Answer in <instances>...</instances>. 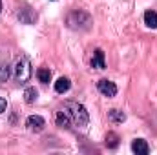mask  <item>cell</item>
<instances>
[{"instance_id":"16","label":"cell","mask_w":157,"mask_h":155,"mask_svg":"<svg viewBox=\"0 0 157 155\" xmlns=\"http://www.w3.org/2000/svg\"><path fill=\"white\" fill-rule=\"evenodd\" d=\"M106 146L108 148H112V150H115L119 146V135L117 133H113V131H110L108 135H106Z\"/></svg>"},{"instance_id":"8","label":"cell","mask_w":157,"mask_h":155,"mask_svg":"<svg viewBox=\"0 0 157 155\" xmlns=\"http://www.w3.org/2000/svg\"><path fill=\"white\" fill-rule=\"evenodd\" d=\"M91 68H95V70H104V68H106V60H104V51H102V49H95V51H93Z\"/></svg>"},{"instance_id":"10","label":"cell","mask_w":157,"mask_h":155,"mask_svg":"<svg viewBox=\"0 0 157 155\" xmlns=\"http://www.w3.org/2000/svg\"><path fill=\"white\" fill-rule=\"evenodd\" d=\"M70 88H71V80L68 77H60V78H57V82H55V91L57 93H68L70 91Z\"/></svg>"},{"instance_id":"1","label":"cell","mask_w":157,"mask_h":155,"mask_svg":"<svg viewBox=\"0 0 157 155\" xmlns=\"http://www.w3.org/2000/svg\"><path fill=\"white\" fill-rule=\"evenodd\" d=\"M62 110L66 112V115L70 117L71 126H77V128H86V126H88L90 115H88V110H86L82 104L73 102V100H68V102H64Z\"/></svg>"},{"instance_id":"9","label":"cell","mask_w":157,"mask_h":155,"mask_svg":"<svg viewBox=\"0 0 157 155\" xmlns=\"http://www.w3.org/2000/svg\"><path fill=\"white\" fill-rule=\"evenodd\" d=\"M143 20H144L146 28H150V29H157V11H154V9L144 11Z\"/></svg>"},{"instance_id":"11","label":"cell","mask_w":157,"mask_h":155,"mask_svg":"<svg viewBox=\"0 0 157 155\" xmlns=\"http://www.w3.org/2000/svg\"><path fill=\"white\" fill-rule=\"evenodd\" d=\"M55 122H57V126H60V128H70V126H71L70 117L66 115V112H64L62 108L57 112V115H55Z\"/></svg>"},{"instance_id":"18","label":"cell","mask_w":157,"mask_h":155,"mask_svg":"<svg viewBox=\"0 0 157 155\" xmlns=\"http://www.w3.org/2000/svg\"><path fill=\"white\" fill-rule=\"evenodd\" d=\"M0 11H2V0H0Z\"/></svg>"},{"instance_id":"6","label":"cell","mask_w":157,"mask_h":155,"mask_svg":"<svg viewBox=\"0 0 157 155\" xmlns=\"http://www.w3.org/2000/svg\"><path fill=\"white\" fill-rule=\"evenodd\" d=\"M26 126H28L29 131L39 133V131H42L46 128V120H44V117H40V115H29L26 119Z\"/></svg>"},{"instance_id":"14","label":"cell","mask_w":157,"mask_h":155,"mask_svg":"<svg viewBox=\"0 0 157 155\" xmlns=\"http://www.w3.org/2000/svg\"><path fill=\"white\" fill-rule=\"evenodd\" d=\"M37 97H39V91H37L35 88H26V89H24V100H26L28 104H33V102L37 100Z\"/></svg>"},{"instance_id":"7","label":"cell","mask_w":157,"mask_h":155,"mask_svg":"<svg viewBox=\"0 0 157 155\" xmlns=\"http://www.w3.org/2000/svg\"><path fill=\"white\" fill-rule=\"evenodd\" d=\"M132 152L137 155H148L150 153V146L144 139H133L132 141Z\"/></svg>"},{"instance_id":"4","label":"cell","mask_w":157,"mask_h":155,"mask_svg":"<svg viewBox=\"0 0 157 155\" xmlns=\"http://www.w3.org/2000/svg\"><path fill=\"white\" fill-rule=\"evenodd\" d=\"M17 18L20 20V24H28V26H31V24H35L37 22V11L31 7V6H28V4H20L18 7H17Z\"/></svg>"},{"instance_id":"13","label":"cell","mask_w":157,"mask_h":155,"mask_svg":"<svg viewBox=\"0 0 157 155\" xmlns=\"http://www.w3.org/2000/svg\"><path fill=\"white\" fill-rule=\"evenodd\" d=\"M9 77H11V66H9L7 62H2V64H0V84L7 82Z\"/></svg>"},{"instance_id":"5","label":"cell","mask_w":157,"mask_h":155,"mask_svg":"<svg viewBox=\"0 0 157 155\" xmlns=\"http://www.w3.org/2000/svg\"><path fill=\"white\" fill-rule=\"evenodd\" d=\"M97 89H99L101 95H104V97H108V99H112V97L117 95V84L112 82V80H108V78L99 80V82H97Z\"/></svg>"},{"instance_id":"17","label":"cell","mask_w":157,"mask_h":155,"mask_svg":"<svg viewBox=\"0 0 157 155\" xmlns=\"http://www.w3.org/2000/svg\"><path fill=\"white\" fill-rule=\"evenodd\" d=\"M6 110H7V102H6V100L0 97V113H4Z\"/></svg>"},{"instance_id":"15","label":"cell","mask_w":157,"mask_h":155,"mask_svg":"<svg viewBox=\"0 0 157 155\" xmlns=\"http://www.w3.org/2000/svg\"><path fill=\"white\" fill-rule=\"evenodd\" d=\"M37 78L42 84H49L51 82V71H49V68H40L39 71H37Z\"/></svg>"},{"instance_id":"3","label":"cell","mask_w":157,"mask_h":155,"mask_svg":"<svg viewBox=\"0 0 157 155\" xmlns=\"http://www.w3.org/2000/svg\"><path fill=\"white\" fill-rule=\"evenodd\" d=\"M13 73H15V78L17 82L20 84H26L29 78H31V62L26 55H20L17 60H15V66H13Z\"/></svg>"},{"instance_id":"12","label":"cell","mask_w":157,"mask_h":155,"mask_svg":"<svg viewBox=\"0 0 157 155\" xmlns=\"http://www.w3.org/2000/svg\"><path fill=\"white\" fill-rule=\"evenodd\" d=\"M108 119H110L112 122H115V124H122V122L126 120V115H124L121 110H110V112H108Z\"/></svg>"},{"instance_id":"2","label":"cell","mask_w":157,"mask_h":155,"mask_svg":"<svg viewBox=\"0 0 157 155\" xmlns=\"http://www.w3.org/2000/svg\"><path fill=\"white\" fill-rule=\"evenodd\" d=\"M66 24H68V28L73 29V31H88V29L91 28L93 20H91V15H90V13L82 11V9H73L71 13H68Z\"/></svg>"}]
</instances>
